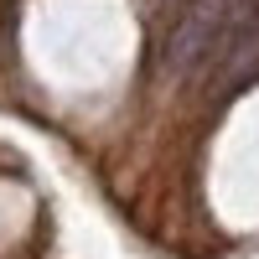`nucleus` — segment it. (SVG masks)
<instances>
[{
	"mask_svg": "<svg viewBox=\"0 0 259 259\" xmlns=\"http://www.w3.org/2000/svg\"><path fill=\"white\" fill-rule=\"evenodd\" d=\"M218 21H223V0H197V6L182 16V26L171 31L161 68H166V73H187L192 62H202L207 47H212V31H218Z\"/></svg>",
	"mask_w": 259,
	"mask_h": 259,
	"instance_id": "1",
	"label": "nucleus"
},
{
	"mask_svg": "<svg viewBox=\"0 0 259 259\" xmlns=\"http://www.w3.org/2000/svg\"><path fill=\"white\" fill-rule=\"evenodd\" d=\"M249 78H259V11L244 21L239 31H233V41H228V52L218 57V99H228V94H239Z\"/></svg>",
	"mask_w": 259,
	"mask_h": 259,
	"instance_id": "2",
	"label": "nucleus"
}]
</instances>
